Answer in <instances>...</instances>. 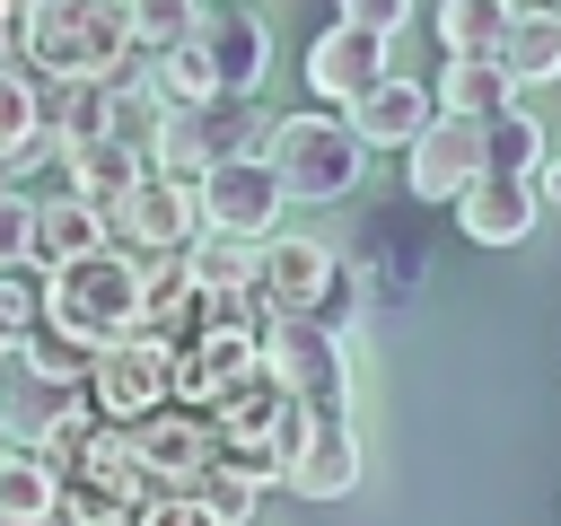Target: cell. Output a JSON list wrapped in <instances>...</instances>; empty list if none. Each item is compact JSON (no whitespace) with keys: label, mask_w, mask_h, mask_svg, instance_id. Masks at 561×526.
Returning <instances> with one entry per match:
<instances>
[{"label":"cell","mask_w":561,"mask_h":526,"mask_svg":"<svg viewBox=\"0 0 561 526\" xmlns=\"http://www.w3.org/2000/svg\"><path fill=\"white\" fill-rule=\"evenodd\" d=\"M26 237H35V202H26L18 184H0V272L26 263Z\"/></svg>","instance_id":"f1b7e54d"},{"label":"cell","mask_w":561,"mask_h":526,"mask_svg":"<svg viewBox=\"0 0 561 526\" xmlns=\"http://www.w3.org/2000/svg\"><path fill=\"white\" fill-rule=\"evenodd\" d=\"M167 368H175V351H167L158 333L123 324V333H105V342L88 351V377H79V386L96 395L105 421H140V412L167 403Z\"/></svg>","instance_id":"ba28073f"},{"label":"cell","mask_w":561,"mask_h":526,"mask_svg":"<svg viewBox=\"0 0 561 526\" xmlns=\"http://www.w3.org/2000/svg\"><path fill=\"white\" fill-rule=\"evenodd\" d=\"M0 184H18V158H0Z\"/></svg>","instance_id":"1f68e13d"},{"label":"cell","mask_w":561,"mask_h":526,"mask_svg":"<svg viewBox=\"0 0 561 526\" xmlns=\"http://www.w3.org/2000/svg\"><path fill=\"white\" fill-rule=\"evenodd\" d=\"M535 158H543V123L517 114V96H508L500 114H482V167H517V175H535Z\"/></svg>","instance_id":"603a6c76"},{"label":"cell","mask_w":561,"mask_h":526,"mask_svg":"<svg viewBox=\"0 0 561 526\" xmlns=\"http://www.w3.org/2000/svg\"><path fill=\"white\" fill-rule=\"evenodd\" d=\"M53 281H44V298H35V316L61 333V342H79V351H96L105 333H123L131 316H140V254L131 245H88V254H61V263H44Z\"/></svg>","instance_id":"7a4b0ae2"},{"label":"cell","mask_w":561,"mask_h":526,"mask_svg":"<svg viewBox=\"0 0 561 526\" xmlns=\"http://www.w3.org/2000/svg\"><path fill=\"white\" fill-rule=\"evenodd\" d=\"M280 482L307 500H342L359 482V430L351 403H280Z\"/></svg>","instance_id":"5b68a950"},{"label":"cell","mask_w":561,"mask_h":526,"mask_svg":"<svg viewBox=\"0 0 561 526\" xmlns=\"http://www.w3.org/2000/svg\"><path fill=\"white\" fill-rule=\"evenodd\" d=\"M377 70H386V35H377V26H359V18H333V26L307 44V88H316V96H333V105H351Z\"/></svg>","instance_id":"5bb4252c"},{"label":"cell","mask_w":561,"mask_h":526,"mask_svg":"<svg viewBox=\"0 0 561 526\" xmlns=\"http://www.w3.org/2000/svg\"><path fill=\"white\" fill-rule=\"evenodd\" d=\"M500 70H508V88L561 79V9H508V26H500Z\"/></svg>","instance_id":"d6986e66"},{"label":"cell","mask_w":561,"mask_h":526,"mask_svg":"<svg viewBox=\"0 0 561 526\" xmlns=\"http://www.w3.org/2000/svg\"><path fill=\"white\" fill-rule=\"evenodd\" d=\"M131 167H140V158H131L123 140H105V132H96V140H70V149H61V184H70V193H88L96 210H105V202H114V193L131 184Z\"/></svg>","instance_id":"7402d4cb"},{"label":"cell","mask_w":561,"mask_h":526,"mask_svg":"<svg viewBox=\"0 0 561 526\" xmlns=\"http://www.w3.org/2000/svg\"><path fill=\"white\" fill-rule=\"evenodd\" d=\"M263 114H254V96H237V88H210V96H193V105H167V132H158V167H175V175H202L210 158H237V149H263Z\"/></svg>","instance_id":"52a82bcc"},{"label":"cell","mask_w":561,"mask_h":526,"mask_svg":"<svg viewBox=\"0 0 561 526\" xmlns=\"http://www.w3.org/2000/svg\"><path fill=\"white\" fill-rule=\"evenodd\" d=\"M35 105H44V79H26V61H0V158L35 149Z\"/></svg>","instance_id":"d4e9b609"},{"label":"cell","mask_w":561,"mask_h":526,"mask_svg":"<svg viewBox=\"0 0 561 526\" xmlns=\"http://www.w3.org/2000/svg\"><path fill=\"white\" fill-rule=\"evenodd\" d=\"M35 342V289L26 281H0V368Z\"/></svg>","instance_id":"83f0119b"},{"label":"cell","mask_w":561,"mask_h":526,"mask_svg":"<svg viewBox=\"0 0 561 526\" xmlns=\"http://www.w3.org/2000/svg\"><path fill=\"white\" fill-rule=\"evenodd\" d=\"M9 44L35 79H114L131 61V18L123 0H18Z\"/></svg>","instance_id":"6da1fadb"},{"label":"cell","mask_w":561,"mask_h":526,"mask_svg":"<svg viewBox=\"0 0 561 526\" xmlns=\"http://www.w3.org/2000/svg\"><path fill=\"white\" fill-rule=\"evenodd\" d=\"M158 132H167V96L149 88V70H114L105 79V140H123L131 158H158Z\"/></svg>","instance_id":"ac0fdd59"},{"label":"cell","mask_w":561,"mask_h":526,"mask_svg":"<svg viewBox=\"0 0 561 526\" xmlns=\"http://www.w3.org/2000/svg\"><path fill=\"white\" fill-rule=\"evenodd\" d=\"M35 202V237H26V263H61V254H88L105 245V210L88 193H26Z\"/></svg>","instance_id":"2e32d148"},{"label":"cell","mask_w":561,"mask_h":526,"mask_svg":"<svg viewBox=\"0 0 561 526\" xmlns=\"http://www.w3.org/2000/svg\"><path fill=\"white\" fill-rule=\"evenodd\" d=\"M254 289L272 298V307H316L324 324L342 316V263H333V245H316V237H254Z\"/></svg>","instance_id":"8fae6325"},{"label":"cell","mask_w":561,"mask_h":526,"mask_svg":"<svg viewBox=\"0 0 561 526\" xmlns=\"http://www.w3.org/2000/svg\"><path fill=\"white\" fill-rule=\"evenodd\" d=\"M535 219H543V193H535V175H517V167H473V175L456 184V228H465L473 245H526Z\"/></svg>","instance_id":"7c38bea8"},{"label":"cell","mask_w":561,"mask_h":526,"mask_svg":"<svg viewBox=\"0 0 561 526\" xmlns=\"http://www.w3.org/2000/svg\"><path fill=\"white\" fill-rule=\"evenodd\" d=\"M184 35H193V53L210 61V88H237V96L263 88V70H272V26L254 18V0H202Z\"/></svg>","instance_id":"30bf717a"},{"label":"cell","mask_w":561,"mask_h":526,"mask_svg":"<svg viewBox=\"0 0 561 526\" xmlns=\"http://www.w3.org/2000/svg\"><path fill=\"white\" fill-rule=\"evenodd\" d=\"M263 158H272V175H280L289 202H342V193L359 184V167H368L359 132L333 123V114H289V123H272V132H263Z\"/></svg>","instance_id":"3957f363"},{"label":"cell","mask_w":561,"mask_h":526,"mask_svg":"<svg viewBox=\"0 0 561 526\" xmlns=\"http://www.w3.org/2000/svg\"><path fill=\"white\" fill-rule=\"evenodd\" d=\"M70 412H79V377H61V368H26L18 386H0V438H26L35 447Z\"/></svg>","instance_id":"e0dca14e"},{"label":"cell","mask_w":561,"mask_h":526,"mask_svg":"<svg viewBox=\"0 0 561 526\" xmlns=\"http://www.w3.org/2000/svg\"><path fill=\"white\" fill-rule=\"evenodd\" d=\"M53 465L26 447V438H0V526H35V517H53Z\"/></svg>","instance_id":"44dd1931"},{"label":"cell","mask_w":561,"mask_h":526,"mask_svg":"<svg viewBox=\"0 0 561 526\" xmlns=\"http://www.w3.org/2000/svg\"><path fill=\"white\" fill-rule=\"evenodd\" d=\"M342 18H359V26H377V35H394V26L412 18V0H342Z\"/></svg>","instance_id":"f546056e"},{"label":"cell","mask_w":561,"mask_h":526,"mask_svg":"<svg viewBox=\"0 0 561 526\" xmlns=\"http://www.w3.org/2000/svg\"><path fill=\"white\" fill-rule=\"evenodd\" d=\"M517 88H508V70H500V53H447V70H438V88H430V105H447V114H500Z\"/></svg>","instance_id":"ffe728a7"},{"label":"cell","mask_w":561,"mask_h":526,"mask_svg":"<svg viewBox=\"0 0 561 526\" xmlns=\"http://www.w3.org/2000/svg\"><path fill=\"white\" fill-rule=\"evenodd\" d=\"M342 123L359 132V149H403L421 123H430V88L421 79H394V70H377L351 105H342Z\"/></svg>","instance_id":"9a60e30c"},{"label":"cell","mask_w":561,"mask_h":526,"mask_svg":"<svg viewBox=\"0 0 561 526\" xmlns=\"http://www.w3.org/2000/svg\"><path fill=\"white\" fill-rule=\"evenodd\" d=\"M263 377L298 403H351V359H342V333L316 316V307H272L263 342H254Z\"/></svg>","instance_id":"277c9868"},{"label":"cell","mask_w":561,"mask_h":526,"mask_svg":"<svg viewBox=\"0 0 561 526\" xmlns=\"http://www.w3.org/2000/svg\"><path fill=\"white\" fill-rule=\"evenodd\" d=\"M149 88H158L167 105H193V96H210V61L193 53V35H175V44H158V53H149Z\"/></svg>","instance_id":"484cf974"},{"label":"cell","mask_w":561,"mask_h":526,"mask_svg":"<svg viewBox=\"0 0 561 526\" xmlns=\"http://www.w3.org/2000/svg\"><path fill=\"white\" fill-rule=\"evenodd\" d=\"M403 158H412V193H421V202H456V184L482 167V114L430 105V123L403 140Z\"/></svg>","instance_id":"4fadbf2b"},{"label":"cell","mask_w":561,"mask_h":526,"mask_svg":"<svg viewBox=\"0 0 561 526\" xmlns=\"http://www.w3.org/2000/svg\"><path fill=\"white\" fill-rule=\"evenodd\" d=\"M193 9H202V0H123V18H131V53L175 44V35L193 26Z\"/></svg>","instance_id":"4316f807"},{"label":"cell","mask_w":561,"mask_h":526,"mask_svg":"<svg viewBox=\"0 0 561 526\" xmlns=\"http://www.w3.org/2000/svg\"><path fill=\"white\" fill-rule=\"evenodd\" d=\"M508 9H517V0H438V44H447V53H500Z\"/></svg>","instance_id":"cb8c5ba5"},{"label":"cell","mask_w":561,"mask_h":526,"mask_svg":"<svg viewBox=\"0 0 561 526\" xmlns=\"http://www.w3.org/2000/svg\"><path fill=\"white\" fill-rule=\"evenodd\" d=\"M9 26H18V0H0V44H9Z\"/></svg>","instance_id":"4dcf8cb0"},{"label":"cell","mask_w":561,"mask_h":526,"mask_svg":"<svg viewBox=\"0 0 561 526\" xmlns=\"http://www.w3.org/2000/svg\"><path fill=\"white\" fill-rule=\"evenodd\" d=\"M193 202H202V228H228V237H263V228H280V210H289V193H280V175H272L263 149L210 158V167L193 175Z\"/></svg>","instance_id":"9c48e42d"},{"label":"cell","mask_w":561,"mask_h":526,"mask_svg":"<svg viewBox=\"0 0 561 526\" xmlns=\"http://www.w3.org/2000/svg\"><path fill=\"white\" fill-rule=\"evenodd\" d=\"M193 228H202L193 175H175V167H158V158H140V167H131V184L105 202V237H114V245H131V254H175Z\"/></svg>","instance_id":"8992f818"}]
</instances>
